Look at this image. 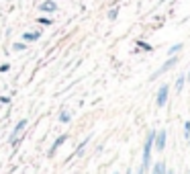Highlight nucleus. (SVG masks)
<instances>
[{
	"instance_id": "obj_1",
	"label": "nucleus",
	"mask_w": 190,
	"mask_h": 174,
	"mask_svg": "<svg viewBox=\"0 0 190 174\" xmlns=\"http://www.w3.org/2000/svg\"><path fill=\"white\" fill-rule=\"evenodd\" d=\"M153 139H156V129H149L145 139V146H143V160H141V168L137 174H145L147 168H151V154H153Z\"/></svg>"
},
{
	"instance_id": "obj_2",
	"label": "nucleus",
	"mask_w": 190,
	"mask_h": 174,
	"mask_svg": "<svg viewBox=\"0 0 190 174\" xmlns=\"http://www.w3.org/2000/svg\"><path fill=\"white\" fill-rule=\"evenodd\" d=\"M176 64H178V56H170V58L166 59L164 64H162V68H159V70H156V72H153V74L149 76V82L157 80V78L162 76V74H166L168 70H172V68H174V66H176Z\"/></svg>"
},
{
	"instance_id": "obj_3",
	"label": "nucleus",
	"mask_w": 190,
	"mask_h": 174,
	"mask_svg": "<svg viewBox=\"0 0 190 174\" xmlns=\"http://www.w3.org/2000/svg\"><path fill=\"white\" fill-rule=\"evenodd\" d=\"M168 96H170V84H162L157 88V94H156V106L162 109L164 104L168 103Z\"/></svg>"
},
{
	"instance_id": "obj_4",
	"label": "nucleus",
	"mask_w": 190,
	"mask_h": 174,
	"mask_svg": "<svg viewBox=\"0 0 190 174\" xmlns=\"http://www.w3.org/2000/svg\"><path fill=\"white\" fill-rule=\"evenodd\" d=\"M166 141H168V133H166V129L156 131V139H153V148H156V152H164Z\"/></svg>"
},
{
	"instance_id": "obj_5",
	"label": "nucleus",
	"mask_w": 190,
	"mask_h": 174,
	"mask_svg": "<svg viewBox=\"0 0 190 174\" xmlns=\"http://www.w3.org/2000/svg\"><path fill=\"white\" fill-rule=\"evenodd\" d=\"M66 141H67V135H59V137H57L55 141L51 143V148H49V158H51V156H55V152L59 150V148H61Z\"/></svg>"
},
{
	"instance_id": "obj_6",
	"label": "nucleus",
	"mask_w": 190,
	"mask_h": 174,
	"mask_svg": "<svg viewBox=\"0 0 190 174\" xmlns=\"http://www.w3.org/2000/svg\"><path fill=\"white\" fill-rule=\"evenodd\" d=\"M39 37H41V31H27V33H22V41L29 45V43L39 41Z\"/></svg>"
},
{
	"instance_id": "obj_7",
	"label": "nucleus",
	"mask_w": 190,
	"mask_h": 174,
	"mask_svg": "<svg viewBox=\"0 0 190 174\" xmlns=\"http://www.w3.org/2000/svg\"><path fill=\"white\" fill-rule=\"evenodd\" d=\"M39 10H41V12H47V14L55 12V10H57V4H55V0H45L43 4H39Z\"/></svg>"
},
{
	"instance_id": "obj_8",
	"label": "nucleus",
	"mask_w": 190,
	"mask_h": 174,
	"mask_svg": "<svg viewBox=\"0 0 190 174\" xmlns=\"http://www.w3.org/2000/svg\"><path fill=\"white\" fill-rule=\"evenodd\" d=\"M27 123H29V121H27V119H21V121H19V123H16V125H14V129H12V137H10V139H14V137H16V135H19V133H21L22 129L27 127Z\"/></svg>"
},
{
	"instance_id": "obj_9",
	"label": "nucleus",
	"mask_w": 190,
	"mask_h": 174,
	"mask_svg": "<svg viewBox=\"0 0 190 174\" xmlns=\"http://www.w3.org/2000/svg\"><path fill=\"white\" fill-rule=\"evenodd\" d=\"M135 43H137V49H139V51H153V45L147 43V41H141V39H139V41H135Z\"/></svg>"
},
{
	"instance_id": "obj_10",
	"label": "nucleus",
	"mask_w": 190,
	"mask_h": 174,
	"mask_svg": "<svg viewBox=\"0 0 190 174\" xmlns=\"http://www.w3.org/2000/svg\"><path fill=\"white\" fill-rule=\"evenodd\" d=\"M57 121H59V123H70V121H72V113L64 109V111L59 113V117H57Z\"/></svg>"
},
{
	"instance_id": "obj_11",
	"label": "nucleus",
	"mask_w": 190,
	"mask_h": 174,
	"mask_svg": "<svg viewBox=\"0 0 190 174\" xmlns=\"http://www.w3.org/2000/svg\"><path fill=\"white\" fill-rule=\"evenodd\" d=\"M184 84H186V74H180L178 78H176V90H178V92H182Z\"/></svg>"
},
{
	"instance_id": "obj_12",
	"label": "nucleus",
	"mask_w": 190,
	"mask_h": 174,
	"mask_svg": "<svg viewBox=\"0 0 190 174\" xmlns=\"http://www.w3.org/2000/svg\"><path fill=\"white\" fill-rule=\"evenodd\" d=\"M164 172H166V164H164V162L153 164V170H151V174H164Z\"/></svg>"
},
{
	"instance_id": "obj_13",
	"label": "nucleus",
	"mask_w": 190,
	"mask_h": 174,
	"mask_svg": "<svg viewBox=\"0 0 190 174\" xmlns=\"http://www.w3.org/2000/svg\"><path fill=\"white\" fill-rule=\"evenodd\" d=\"M90 141V135L86 139H84V141H82V143H80L78 148H76V152H74V156H82V154H84V148H86V143H88Z\"/></svg>"
},
{
	"instance_id": "obj_14",
	"label": "nucleus",
	"mask_w": 190,
	"mask_h": 174,
	"mask_svg": "<svg viewBox=\"0 0 190 174\" xmlns=\"http://www.w3.org/2000/svg\"><path fill=\"white\" fill-rule=\"evenodd\" d=\"M37 23H39V25H45V27H51V25H53V19H51V16H39V19H37Z\"/></svg>"
},
{
	"instance_id": "obj_15",
	"label": "nucleus",
	"mask_w": 190,
	"mask_h": 174,
	"mask_svg": "<svg viewBox=\"0 0 190 174\" xmlns=\"http://www.w3.org/2000/svg\"><path fill=\"white\" fill-rule=\"evenodd\" d=\"M182 47H184L182 43H174V45H172V47L168 49V56H176L178 51H182Z\"/></svg>"
},
{
	"instance_id": "obj_16",
	"label": "nucleus",
	"mask_w": 190,
	"mask_h": 174,
	"mask_svg": "<svg viewBox=\"0 0 190 174\" xmlns=\"http://www.w3.org/2000/svg\"><path fill=\"white\" fill-rule=\"evenodd\" d=\"M12 49H14V51H22V49H27V43H25V41H19V43H12Z\"/></svg>"
},
{
	"instance_id": "obj_17",
	"label": "nucleus",
	"mask_w": 190,
	"mask_h": 174,
	"mask_svg": "<svg viewBox=\"0 0 190 174\" xmlns=\"http://www.w3.org/2000/svg\"><path fill=\"white\" fill-rule=\"evenodd\" d=\"M184 137L190 139V121H186V123H184Z\"/></svg>"
},
{
	"instance_id": "obj_18",
	"label": "nucleus",
	"mask_w": 190,
	"mask_h": 174,
	"mask_svg": "<svg viewBox=\"0 0 190 174\" xmlns=\"http://www.w3.org/2000/svg\"><path fill=\"white\" fill-rule=\"evenodd\" d=\"M117 16H119V8H112V10L108 12V19H111V21H114Z\"/></svg>"
},
{
	"instance_id": "obj_19",
	"label": "nucleus",
	"mask_w": 190,
	"mask_h": 174,
	"mask_svg": "<svg viewBox=\"0 0 190 174\" xmlns=\"http://www.w3.org/2000/svg\"><path fill=\"white\" fill-rule=\"evenodd\" d=\"M8 70H10V64H2V66H0V72H2V74H6Z\"/></svg>"
},
{
	"instance_id": "obj_20",
	"label": "nucleus",
	"mask_w": 190,
	"mask_h": 174,
	"mask_svg": "<svg viewBox=\"0 0 190 174\" xmlns=\"http://www.w3.org/2000/svg\"><path fill=\"white\" fill-rule=\"evenodd\" d=\"M0 104H10V96H0Z\"/></svg>"
},
{
	"instance_id": "obj_21",
	"label": "nucleus",
	"mask_w": 190,
	"mask_h": 174,
	"mask_svg": "<svg viewBox=\"0 0 190 174\" xmlns=\"http://www.w3.org/2000/svg\"><path fill=\"white\" fill-rule=\"evenodd\" d=\"M166 174H176V172H174V170H166Z\"/></svg>"
},
{
	"instance_id": "obj_22",
	"label": "nucleus",
	"mask_w": 190,
	"mask_h": 174,
	"mask_svg": "<svg viewBox=\"0 0 190 174\" xmlns=\"http://www.w3.org/2000/svg\"><path fill=\"white\" fill-rule=\"evenodd\" d=\"M186 80H190V70H188V74H186Z\"/></svg>"
},
{
	"instance_id": "obj_23",
	"label": "nucleus",
	"mask_w": 190,
	"mask_h": 174,
	"mask_svg": "<svg viewBox=\"0 0 190 174\" xmlns=\"http://www.w3.org/2000/svg\"><path fill=\"white\" fill-rule=\"evenodd\" d=\"M127 174H133V170H131V168H129V170H127Z\"/></svg>"
},
{
	"instance_id": "obj_24",
	"label": "nucleus",
	"mask_w": 190,
	"mask_h": 174,
	"mask_svg": "<svg viewBox=\"0 0 190 174\" xmlns=\"http://www.w3.org/2000/svg\"><path fill=\"white\" fill-rule=\"evenodd\" d=\"M188 141H190V139H188Z\"/></svg>"
},
{
	"instance_id": "obj_25",
	"label": "nucleus",
	"mask_w": 190,
	"mask_h": 174,
	"mask_svg": "<svg viewBox=\"0 0 190 174\" xmlns=\"http://www.w3.org/2000/svg\"><path fill=\"white\" fill-rule=\"evenodd\" d=\"M114 174H117V172H114Z\"/></svg>"
}]
</instances>
